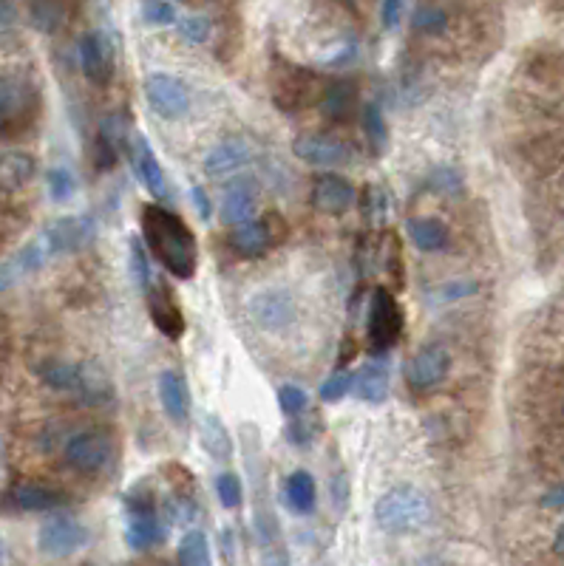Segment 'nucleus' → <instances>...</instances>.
<instances>
[{
  "mask_svg": "<svg viewBox=\"0 0 564 566\" xmlns=\"http://www.w3.org/2000/svg\"><path fill=\"white\" fill-rule=\"evenodd\" d=\"M544 504H548V507H564V490L544 496Z\"/></svg>",
  "mask_w": 564,
  "mask_h": 566,
  "instance_id": "55",
  "label": "nucleus"
},
{
  "mask_svg": "<svg viewBox=\"0 0 564 566\" xmlns=\"http://www.w3.org/2000/svg\"><path fill=\"white\" fill-rule=\"evenodd\" d=\"M247 309H250V318L256 320V326H261L264 331H281L298 315L293 295L284 292V289L259 292V295L250 301Z\"/></svg>",
  "mask_w": 564,
  "mask_h": 566,
  "instance_id": "11",
  "label": "nucleus"
},
{
  "mask_svg": "<svg viewBox=\"0 0 564 566\" xmlns=\"http://www.w3.org/2000/svg\"><path fill=\"white\" fill-rule=\"evenodd\" d=\"M403 6L405 0H383L380 6V21H383V29H397L400 26V17H403Z\"/></svg>",
  "mask_w": 564,
  "mask_h": 566,
  "instance_id": "50",
  "label": "nucleus"
},
{
  "mask_svg": "<svg viewBox=\"0 0 564 566\" xmlns=\"http://www.w3.org/2000/svg\"><path fill=\"white\" fill-rule=\"evenodd\" d=\"M177 558L182 566H207L210 563V541L202 530H187L177 546Z\"/></svg>",
  "mask_w": 564,
  "mask_h": 566,
  "instance_id": "33",
  "label": "nucleus"
},
{
  "mask_svg": "<svg viewBox=\"0 0 564 566\" xmlns=\"http://www.w3.org/2000/svg\"><path fill=\"white\" fill-rule=\"evenodd\" d=\"M349 391H352V374H346V371H335L332 377H326L321 385V400L323 402H341Z\"/></svg>",
  "mask_w": 564,
  "mask_h": 566,
  "instance_id": "45",
  "label": "nucleus"
},
{
  "mask_svg": "<svg viewBox=\"0 0 564 566\" xmlns=\"http://www.w3.org/2000/svg\"><path fill=\"white\" fill-rule=\"evenodd\" d=\"M199 442L213 459L230 462L232 454H236V445H232L227 425L216 414H202L199 417Z\"/></svg>",
  "mask_w": 564,
  "mask_h": 566,
  "instance_id": "26",
  "label": "nucleus"
},
{
  "mask_svg": "<svg viewBox=\"0 0 564 566\" xmlns=\"http://www.w3.org/2000/svg\"><path fill=\"white\" fill-rule=\"evenodd\" d=\"M165 541V521L157 510H140V513H128L125 524V544L131 550H150Z\"/></svg>",
  "mask_w": 564,
  "mask_h": 566,
  "instance_id": "20",
  "label": "nucleus"
},
{
  "mask_svg": "<svg viewBox=\"0 0 564 566\" xmlns=\"http://www.w3.org/2000/svg\"><path fill=\"white\" fill-rule=\"evenodd\" d=\"M80 66L86 80L96 88H105L114 76V49L103 31H88L80 40Z\"/></svg>",
  "mask_w": 564,
  "mask_h": 566,
  "instance_id": "14",
  "label": "nucleus"
},
{
  "mask_svg": "<svg viewBox=\"0 0 564 566\" xmlns=\"http://www.w3.org/2000/svg\"><path fill=\"white\" fill-rule=\"evenodd\" d=\"M553 550H556L559 555H564V524L559 526V533H556V541H553Z\"/></svg>",
  "mask_w": 564,
  "mask_h": 566,
  "instance_id": "56",
  "label": "nucleus"
},
{
  "mask_svg": "<svg viewBox=\"0 0 564 566\" xmlns=\"http://www.w3.org/2000/svg\"><path fill=\"white\" fill-rule=\"evenodd\" d=\"M29 14H32V26L43 34H54L66 23V12L57 0H34Z\"/></svg>",
  "mask_w": 564,
  "mask_h": 566,
  "instance_id": "35",
  "label": "nucleus"
},
{
  "mask_svg": "<svg viewBox=\"0 0 564 566\" xmlns=\"http://www.w3.org/2000/svg\"><path fill=\"white\" fill-rule=\"evenodd\" d=\"M289 419H293V422L284 427V436H287L289 445H296V447H309L318 439V434L323 431V422H321V417L313 411V408L304 411V414H298V417H289Z\"/></svg>",
  "mask_w": 564,
  "mask_h": 566,
  "instance_id": "31",
  "label": "nucleus"
},
{
  "mask_svg": "<svg viewBox=\"0 0 564 566\" xmlns=\"http://www.w3.org/2000/svg\"><path fill=\"white\" fill-rule=\"evenodd\" d=\"M114 442L105 431H86L68 439L63 459L77 473H96L111 462Z\"/></svg>",
  "mask_w": 564,
  "mask_h": 566,
  "instance_id": "7",
  "label": "nucleus"
},
{
  "mask_svg": "<svg viewBox=\"0 0 564 566\" xmlns=\"http://www.w3.org/2000/svg\"><path fill=\"white\" fill-rule=\"evenodd\" d=\"M46 182H49V196L51 202H68L74 193H77V179H74V173L68 167H51L49 175H46Z\"/></svg>",
  "mask_w": 564,
  "mask_h": 566,
  "instance_id": "37",
  "label": "nucleus"
},
{
  "mask_svg": "<svg viewBox=\"0 0 564 566\" xmlns=\"http://www.w3.org/2000/svg\"><path fill=\"white\" fill-rule=\"evenodd\" d=\"M363 212H366V219L372 224L386 219V193L378 184H368L363 190Z\"/></svg>",
  "mask_w": 564,
  "mask_h": 566,
  "instance_id": "46",
  "label": "nucleus"
},
{
  "mask_svg": "<svg viewBox=\"0 0 564 566\" xmlns=\"http://www.w3.org/2000/svg\"><path fill=\"white\" fill-rule=\"evenodd\" d=\"M196 493H182V490H173L168 496V501L162 504V521L173 524V526H185L196 518Z\"/></svg>",
  "mask_w": 564,
  "mask_h": 566,
  "instance_id": "32",
  "label": "nucleus"
},
{
  "mask_svg": "<svg viewBox=\"0 0 564 566\" xmlns=\"http://www.w3.org/2000/svg\"><path fill=\"white\" fill-rule=\"evenodd\" d=\"M159 402H162V411L168 414V419L173 422H187L190 419V391H187V382L179 371H162L159 374Z\"/></svg>",
  "mask_w": 564,
  "mask_h": 566,
  "instance_id": "21",
  "label": "nucleus"
},
{
  "mask_svg": "<svg viewBox=\"0 0 564 566\" xmlns=\"http://www.w3.org/2000/svg\"><path fill=\"white\" fill-rule=\"evenodd\" d=\"M177 31H179V37H182L185 43L202 46V43H207L213 26H210V21H207L205 14H187V17H182V21H179Z\"/></svg>",
  "mask_w": 564,
  "mask_h": 566,
  "instance_id": "38",
  "label": "nucleus"
},
{
  "mask_svg": "<svg viewBox=\"0 0 564 566\" xmlns=\"http://www.w3.org/2000/svg\"><path fill=\"white\" fill-rule=\"evenodd\" d=\"M9 504L17 507L23 513H49L57 507L66 504V496L60 490H51L46 484H34V481H17L9 487Z\"/></svg>",
  "mask_w": 564,
  "mask_h": 566,
  "instance_id": "19",
  "label": "nucleus"
},
{
  "mask_svg": "<svg viewBox=\"0 0 564 566\" xmlns=\"http://www.w3.org/2000/svg\"><path fill=\"white\" fill-rule=\"evenodd\" d=\"M57 256H63L60 244H57L54 232L46 227L41 236H34L29 244H23L14 252L12 258H6L0 264V292H6L17 283H23L29 275L41 272L43 266H49Z\"/></svg>",
  "mask_w": 564,
  "mask_h": 566,
  "instance_id": "5",
  "label": "nucleus"
},
{
  "mask_svg": "<svg viewBox=\"0 0 564 566\" xmlns=\"http://www.w3.org/2000/svg\"><path fill=\"white\" fill-rule=\"evenodd\" d=\"M355 187L343 175L323 173L313 182V207L318 212H326V216H343L355 207Z\"/></svg>",
  "mask_w": 564,
  "mask_h": 566,
  "instance_id": "16",
  "label": "nucleus"
},
{
  "mask_svg": "<svg viewBox=\"0 0 564 566\" xmlns=\"http://www.w3.org/2000/svg\"><path fill=\"white\" fill-rule=\"evenodd\" d=\"M222 538H224V553H227V561H232V533H230V530H224V533H222Z\"/></svg>",
  "mask_w": 564,
  "mask_h": 566,
  "instance_id": "57",
  "label": "nucleus"
},
{
  "mask_svg": "<svg viewBox=\"0 0 564 566\" xmlns=\"http://www.w3.org/2000/svg\"><path fill=\"white\" fill-rule=\"evenodd\" d=\"M34 156L23 150L0 153V190H21L34 179Z\"/></svg>",
  "mask_w": 564,
  "mask_h": 566,
  "instance_id": "27",
  "label": "nucleus"
},
{
  "mask_svg": "<svg viewBox=\"0 0 564 566\" xmlns=\"http://www.w3.org/2000/svg\"><path fill=\"white\" fill-rule=\"evenodd\" d=\"M128 159H131L136 175H140V182L145 184V190L150 193V196L165 199L168 196L165 170H162L157 153H153L150 142L145 139L142 133H131V139H128Z\"/></svg>",
  "mask_w": 564,
  "mask_h": 566,
  "instance_id": "15",
  "label": "nucleus"
},
{
  "mask_svg": "<svg viewBox=\"0 0 564 566\" xmlns=\"http://www.w3.org/2000/svg\"><path fill=\"white\" fill-rule=\"evenodd\" d=\"M315 501H318V487L313 473L306 471H296L289 473L284 481V504L293 510L296 516H309L315 510Z\"/></svg>",
  "mask_w": 564,
  "mask_h": 566,
  "instance_id": "25",
  "label": "nucleus"
},
{
  "mask_svg": "<svg viewBox=\"0 0 564 566\" xmlns=\"http://www.w3.org/2000/svg\"><path fill=\"white\" fill-rule=\"evenodd\" d=\"M352 103H355V85L349 80L329 83L321 94V100H318L323 116H329V120H341V116H346L349 108H352Z\"/></svg>",
  "mask_w": 564,
  "mask_h": 566,
  "instance_id": "30",
  "label": "nucleus"
},
{
  "mask_svg": "<svg viewBox=\"0 0 564 566\" xmlns=\"http://www.w3.org/2000/svg\"><path fill=\"white\" fill-rule=\"evenodd\" d=\"M429 187L440 196H459L462 193V175L454 167H437L429 179Z\"/></svg>",
  "mask_w": 564,
  "mask_h": 566,
  "instance_id": "44",
  "label": "nucleus"
},
{
  "mask_svg": "<svg viewBox=\"0 0 564 566\" xmlns=\"http://www.w3.org/2000/svg\"><path fill=\"white\" fill-rule=\"evenodd\" d=\"M293 153L301 162L309 165H321V167H341L352 162V150L343 145L335 136H323V133H301L293 142Z\"/></svg>",
  "mask_w": 564,
  "mask_h": 566,
  "instance_id": "13",
  "label": "nucleus"
},
{
  "mask_svg": "<svg viewBox=\"0 0 564 566\" xmlns=\"http://www.w3.org/2000/svg\"><path fill=\"white\" fill-rule=\"evenodd\" d=\"M269 88H272V103L287 113H296L318 103L326 85L309 68H301L296 63H272Z\"/></svg>",
  "mask_w": 564,
  "mask_h": 566,
  "instance_id": "3",
  "label": "nucleus"
},
{
  "mask_svg": "<svg viewBox=\"0 0 564 566\" xmlns=\"http://www.w3.org/2000/svg\"><path fill=\"white\" fill-rule=\"evenodd\" d=\"M6 561H9V550H6L4 538H0V563H6Z\"/></svg>",
  "mask_w": 564,
  "mask_h": 566,
  "instance_id": "58",
  "label": "nucleus"
},
{
  "mask_svg": "<svg viewBox=\"0 0 564 566\" xmlns=\"http://www.w3.org/2000/svg\"><path fill=\"white\" fill-rule=\"evenodd\" d=\"M41 105V88L23 71L0 74V130H21Z\"/></svg>",
  "mask_w": 564,
  "mask_h": 566,
  "instance_id": "4",
  "label": "nucleus"
},
{
  "mask_svg": "<svg viewBox=\"0 0 564 566\" xmlns=\"http://www.w3.org/2000/svg\"><path fill=\"white\" fill-rule=\"evenodd\" d=\"M405 232L412 244L423 252H440L449 244V227L434 216H417L405 221Z\"/></svg>",
  "mask_w": 564,
  "mask_h": 566,
  "instance_id": "28",
  "label": "nucleus"
},
{
  "mask_svg": "<svg viewBox=\"0 0 564 566\" xmlns=\"http://www.w3.org/2000/svg\"><path fill=\"white\" fill-rule=\"evenodd\" d=\"M355 357H358V340L352 335H343L341 351H338V368H346L349 363H355Z\"/></svg>",
  "mask_w": 564,
  "mask_h": 566,
  "instance_id": "52",
  "label": "nucleus"
},
{
  "mask_svg": "<svg viewBox=\"0 0 564 566\" xmlns=\"http://www.w3.org/2000/svg\"><path fill=\"white\" fill-rule=\"evenodd\" d=\"M252 159V150L239 136H230V139L219 142L207 156H205V173L210 179H227L236 170H241Z\"/></svg>",
  "mask_w": 564,
  "mask_h": 566,
  "instance_id": "18",
  "label": "nucleus"
},
{
  "mask_svg": "<svg viewBox=\"0 0 564 566\" xmlns=\"http://www.w3.org/2000/svg\"><path fill=\"white\" fill-rule=\"evenodd\" d=\"M256 204H259V184H256V179H250V175H247V179L232 182L224 190V199L219 204V219L227 227H236V224L252 219Z\"/></svg>",
  "mask_w": 564,
  "mask_h": 566,
  "instance_id": "17",
  "label": "nucleus"
},
{
  "mask_svg": "<svg viewBox=\"0 0 564 566\" xmlns=\"http://www.w3.org/2000/svg\"><path fill=\"white\" fill-rule=\"evenodd\" d=\"M190 196H193V204H196V210H199V216L207 221L213 216V204H210V196L205 193V187H193Z\"/></svg>",
  "mask_w": 564,
  "mask_h": 566,
  "instance_id": "54",
  "label": "nucleus"
},
{
  "mask_svg": "<svg viewBox=\"0 0 564 566\" xmlns=\"http://www.w3.org/2000/svg\"><path fill=\"white\" fill-rule=\"evenodd\" d=\"M375 521L388 535L420 533L432 521V501L412 484H397L386 490L375 504Z\"/></svg>",
  "mask_w": 564,
  "mask_h": 566,
  "instance_id": "2",
  "label": "nucleus"
},
{
  "mask_svg": "<svg viewBox=\"0 0 564 566\" xmlns=\"http://www.w3.org/2000/svg\"><path fill=\"white\" fill-rule=\"evenodd\" d=\"M451 368V355L442 346H423L417 348L412 360L405 363V382L414 388V391H425V388H434L445 380Z\"/></svg>",
  "mask_w": 564,
  "mask_h": 566,
  "instance_id": "10",
  "label": "nucleus"
},
{
  "mask_svg": "<svg viewBox=\"0 0 564 566\" xmlns=\"http://www.w3.org/2000/svg\"><path fill=\"white\" fill-rule=\"evenodd\" d=\"M128 272H131V278L133 283L140 286L142 292L150 286L153 275H150V266H148V256H145V247L142 241H131V252H128Z\"/></svg>",
  "mask_w": 564,
  "mask_h": 566,
  "instance_id": "39",
  "label": "nucleus"
},
{
  "mask_svg": "<svg viewBox=\"0 0 564 566\" xmlns=\"http://www.w3.org/2000/svg\"><path fill=\"white\" fill-rule=\"evenodd\" d=\"M412 26L423 34H442L449 26V17L437 6H420L412 17Z\"/></svg>",
  "mask_w": 564,
  "mask_h": 566,
  "instance_id": "40",
  "label": "nucleus"
},
{
  "mask_svg": "<svg viewBox=\"0 0 564 566\" xmlns=\"http://www.w3.org/2000/svg\"><path fill=\"white\" fill-rule=\"evenodd\" d=\"M49 229L54 232L57 244H60L63 256H68V252H77L83 249L94 241L96 236V221L91 216H63L49 224Z\"/></svg>",
  "mask_w": 564,
  "mask_h": 566,
  "instance_id": "22",
  "label": "nucleus"
},
{
  "mask_svg": "<svg viewBox=\"0 0 564 566\" xmlns=\"http://www.w3.org/2000/svg\"><path fill=\"white\" fill-rule=\"evenodd\" d=\"M140 227L145 247L165 266V272H170L179 281H190L196 275L199 244L190 227L182 221V216L162 204H145L140 212Z\"/></svg>",
  "mask_w": 564,
  "mask_h": 566,
  "instance_id": "1",
  "label": "nucleus"
},
{
  "mask_svg": "<svg viewBox=\"0 0 564 566\" xmlns=\"http://www.w3.org/2000/svg\"><path fill=\"white\" fill-rule=\"evenodd\" d=\"M278 405H281V411L287 414V417H298V414H304L306 408H309V397H306V391L301 385H281L278 388Z\"/></svg>",
  "mask_w": 564,
  "mask_h": 566,
  "instance_id": "42",
  "label": "nucleus"
},
{
  "mask_svg": "<svg viewBox=\"0 0 564 566\" xmlns=\"http://www.w3.org/2000/svg\"><path fill=\"white\" fill-rule=\"evenodd\" d=\"M216 496L222 501V507H227V510H236V507L241 504V479L236 473H219L216 476Z\"/></svg>",
  "mask_w": 564,
  "mask_h": 566,
  "instance_id": "41",
  "label": "nucleus"
},
{
  "mask_svg": "<svg viewBox=\"0 0 564 566\" xmlns=\"http://www.w3.org/2000/svg\"><path fill=\"white\" fill-rule=\"evenodd\" d=\"M227 244L230 249L236 252V256L241 258H261L264 252L272 247L269 238H267V229L261 221H241L230 229V236H227Z\"/></svg>",
  "mask_w": 564,
  "mask_h": 566,
  "instance_id": "24",
  "label": "nucleus"
},
{
  "mask_svg": "<svg viewBox=\"0 0 564 566\" xmlns=\"http://www.w3.org/2000/svg\"><path fill=\"white\" fill-rule=\"evenodd\" d=\"M41 377L49 388H57V391L80 394L83 380H86V368L74 365V363H49L41 368Z\"/></svg>",
  "mask_w": 564,
  "mask_h": 566,
  "instance_id": "29",
  "label": "nucleus"
},
{
  "mask_svg": "<svg viewBox=\"0 0 564 566\" xmlns=\"http://www.w3.org/2000/svg\"><path fill=\"white\" fill-rule=\"evenodd\" d=\"M142 21L150 26H170L177 23V9H173L170 0H145Z\"/></svg>",
  "mask_w": 564,
  "mask_h": 566,
  "instance_id": "43",
  "label": "nucleus"
},
{
  "mask_svg": "<svg viewBox=\"0 0 564 566\" xmlns=\"http://www.w3.org/2000/svg\"><path fill=\"white\" fill-rule=\"evenodd\" d=\"M17 23V12L12 6V0H0V34L12 31Z\"/></svg>",
  "mask_w": 564,
  "mask_h": 566,
  "instance_id": "53",
  "label": "nucleus"
},
{
  "mask_svg": "<svg viewBox=\"0 0 564 566\" xmlns=\"http://www.w3.org/2000/svg\"><path fill=\"white\" fill-rule=\"evenodd\" d=\"M125 510L128 513H140V510H157L153 507V487H148L145 481L131 487V490L125 493Z\"/></svg>",
  "mask_w": 564,
  "mask_h": 566,
  "instance_id": "48",
  "label": "nucleus"
},
{
  "mask_svg": "<svg viewBox=\"0 0 564 566\" xmlns=\"http://www.w3.org/2000/svg\"><path fill=\"white\" fill-rule=\"evenodd\" d=\"M145 298H148V315L153 326H157L168 340H182L187 323H185L179 303L170 295V286L165 281H150V286L145 289Z\"/></svg>",
  "mask_w": 564,
  "mask_h": 566,
  "instance_id": "12",
  "label": "nucleus"
},
{
  "mask_svg": "<svg viewBox=\"0 0 564 566\" xmlns=\"http://www.w3.org/2000/svg\"><path fill=\"white\" fill-rule=\"evenodd\" d=\"M261 224H264V229H267V238H269L272 247H281V244L287 241V236H289V224H287V219L281 216V212H272V210L264 212Z\"/></svg>",
  "mask_w": 564,
  "mask_h": 566,
  "instance_id": "49",
  "label": "nucleus"
},
{
  "mask_svg": "<svg viewBox=\"0 0 564 566\" xmlns=\"http://www.w3.org/2000/svg\"><path fill=\"white\" fill-rule=\"evenodd\" d=\"M86 538L88 535L83 530V524L71 516H51L37 530V546L51 558H68L74 553H80Z\"/></svg>",
  "mask_w": 564,
  "mask_h": 566,
  "instance_id": "9",
  "label": "nucleus"
},
{
  "mask_svg": "<svg viewBox=\"0 0 564 566\" xmlns=\"http://www.w3.org/2000/svg\"><path fill=\"white\" fill-rule=\"evenodd\" d=\"M366 331H368V343H372L375 351H388L403 335V309L386 286H378L372 292Z\"/></svg>",
  "mask_w": 564,
  "mask_h": 566,
  "instance_id": "6",
  "label": "nucleus"
},
{
  "mask_svg": "<svg viewBox=\"0 0 564 566\" xmlns=\"http://www.w3.org/2000/svg\"><path fill=\"white\" fill-rule=\"evenodd\" d=\"M329 493H332V501L338 504V510L343 513L346 510V501H349V479L343 473L335 476L332 481H329Z\"/></svg>",
  "mask_w": 564,
  "mask_h": 566,
  "instance_id": "51",
  "label": "nucleus"
},
{
  "mask_svg": "<svg viewBox=\"0 0 564 566\" xmlns=\"http://www.w3.org/2000/svg\"><path fill=\"white\" fill-rule=\"evenodd\" d=\"M145 100L162 120H179L190 111V88L179 76L150 74L145 80Z\"/></svg>",
  "mask_w": 564,
  "mask_h": 566,
  "instance_id": "8",
  "label": "nucleus"
},
{
  "mask_svg": "<svg viewBox=\"0 0 564 566\" xmlns=\"http://www.w3.org/2000/svg\"><path fill=\"white\" fill-rule=\"evenodd\" d=\"M479 286L474 281H451V283H442L434 289V298L440 303H454V301H462V298H468L474 295Z\"/></svg>",
  "mask_w": 564,
  "mask_h": 566,
  "instance_id": "47",
  "label": "nucleus"
},
{
  "mask_svg": "<svg viewBox=\"0 0 564 566\" xmlns=\"http://www.w3.org/2000/svg\"><path fill=\"white\" fill-rule=\"evenodd\" d=\"M352 391L363 402H386L388 397V365L386 360H368L352 377Z\"/></svg>",
  "mask_w": 564,
  "mask_h": 566,
  "instance_id": "23",
  "label": "nucleus"
},
{
  "mask_svg": "<svg viewBox=\"0 0 564 566\" xmlns=\"http://www.w3.org/2000/svg\"><path fill=\"white\" fill-rule=\"evenodd\" d=\"M360 125H363V133H366V139L368 145H372L375 153H383L388 148V125H386V116L383 111L375 105V103H368L360 113Z\"/></svg>",
  "mask_w": 564,
  "mask_h": 566,
  "instance_id": "34",
  "label": "nucleus"
},
{
  "mask_svg": "<svg viewBox=\"0 0 564 566\" xmlns=\"http://www.w3.org/2000/svg\"><path fill=\"white\" fill-rule=\"evenodd\" d=\"M383 266H386V275L392 278L395 286H403L405 283L403 247H400V238L395 236V232H386V238H383Z\"/></svg>",
  "mask_w": 564,
  "mask_h": 566,
  "instance_id": "36",
  "label": "nucleus"
}]
</instances>
